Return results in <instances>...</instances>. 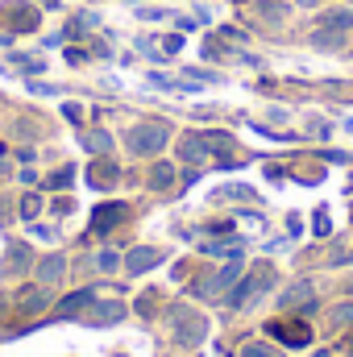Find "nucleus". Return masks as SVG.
Returning a JSON list of instances; mask_svg holds the SVG:
<instances>
[{
	"label": "nucleus",
	"instance_id": "nucleus-1",
	"mask_svg": "<svg viewBox=\"0 0 353 357\" xmlns=\"http://www.w3.org/2000/svg\"><path fill=\"white\" fill-rule=\"evenodd\" d=\"M167 137H171V129H167L163 121H146V125H133V129L125 133V142H129L133 154H158V150L167 146Z\"/></svg>",
	"mask_w": 353,
	"mask_h": 357
},
{
	"label": "nucleus",
	"instance_id": "nucleus-2",
	"mask_svg": "<svg viewBox=\"0 0 353 357\" xmlns=\"http://www.w3.org/2000/svg\"><path fill=\"white\" fill-rule=\"evenodd\" d=\"M270 282H274V270L266 266V262H258V266H254V274H246V282H241L237 291H229V303H233V307H241L250 295H262Z\"/></svg>",
	"mask_w": 353,
	"mask_h": 357
},
{
	"label": "nucleus",
	"instance_id": "nucleus-3",
	"mask_svg": "<svg viewBox=\"0 0 353 357\" xmlns=\"http://www.w3.org/2000/svg\"><path fill=\"white\" fill-rule=\"evenodd\" d=\"M270 337H278L287 349H303V345H312V328H308L303 320H274V324H270Z\"/></svg>",
	"mask_w": 353,
	"mask_h": 357
},
{
	"label": "nucleus",
	"instance_id": "nucleus-4",
	"mask_svg": "<svg viewBox=\"0 0 353 357\" xmlns=\"http://www.w3.org/2000/svg\"><path fill=\"white\" fill-rule=\"evenodd\" d=\"M204 333H208V324H204V316H200V312L175 307V337L183 341V345H200V341H204Z\"/></svg>",
	"mask_w": 353,
	"mask_h": 357
},
{
	"label": "nucleus",
	"instance_id": "nucleus-5",
	"mask_svg": "<svg viewBox=\"0 0 353 357\" xmlns=\"http://www.w3.org/2000/svg\"><path fill=\"white\" fill-rule=\"evenodd\" d=\"M179 154H183V162H191V167H204V162H208V154H212V146H208V133H187V137L179 142Z\"/></svg>",
	"mask_w": 353,
	"mask_h": 357
},
{
	"label": "nucleus",
	"instance_id": "nucleus-6",
	"mask_svg": "<svg viewBox=\"0 0 353 357\" xmlns=\"http://www.w3.org/2000/svg\"><path fill=\"white\" fill-rule=\"evenodd\" d=\"M121 220H125V204H100V208L91 212V233L104 237V233H112Z\"/></svg>",
	"mask_w": 353,
	"mask_h": 357
},
{
	"label": "nucleus",
	"instance_id": "nucleus-7",
	"mask_svg": "<svg viewBox=\"0 0 353 357\" xmlns=\"http://www.w3.org/2000/svg\"><path fill=\"white\" fill-rule=\"evenodd\" d=\"M4 17H8V29H17V33H33L42 21L33 4H13V8H4Z\"/></svg>",
	"mask_w": 353,
	"mask_h": 357
},
{
	"label": "nucleus",
	"instance_id": "nucleus-8",
	"mask_svg": "<svg viewBox=\"0 0 353 357\" xmlns=\"http://www.w3.org/2000/svg\"><path fill=\"white\" fill-rule=\"evenodd\" d=\"M320 29H324V33H350L353 29V8H345V4H341V8H324V13H320Z\"/></svg>",
	"mask_w": 353,
	"mask_h": 357
},
{
	"label": "nucleus",
	"instance_id": "nucleus-9",
	"mask_svg": "<svg viewBox=\"0 0 353 357\" xmlns=\"http://www.w3.org/2000/svg\"><path fill=\"white\" fill-rule=\"evenodd\" d=\"M312 303H316L312 282H295V287L283 291V312H299V307H312Z\"/></svg>",
	"mask_w": 353,
	"mask_h": 357
},
{
	"label": "nucleus",
	"instance_id": "nucleus-10",
	"mask_svg": "<svg viewBox=\"0 0 353 357\" xmlns=\"http://www.w3.org/2000/svg\"><path fill=\"white\" fill-rule=\"evenodd\" d=\"M63 274H67V258H63V254H46V258L38 262V282H42V287H54Z\"/></svg>",
	"mask_w": 353,
	"mask_h": 357
},
{
	"label": "nucleus",
	"instance_id": "nucleus-11",
	"mask_svg": "<svg viewBox=\"0 0 353 357\" xmlns=\"http://www.w3.org/2000/svg\"><path fill=\"white\" fill-rule=\"evenodd\" d=\"M158 250H150V245H137V250H129V258H125V270L129 274H146L150 266H158Z\"/></svg>",
	"mask_w": 353,
	"mask_h": 357
},
{
	"label": "nucleus",
	"instance_id": "nucleus-12",
	"mask_svg": "<svg viewBox=\"0 0 353 357\" xmlns=\"http://www.w3.org/2000/svg\"><path fill=\"white\" fill-rule=\"evenodd\" d=\"M121 178V171H117V162H108V158H100V162H91L88 167V183L91 187H112Z\"/></svg>",
	"mask_w": 353,
	"mask_h": 357
},
{
	"label": "nucleus",
	"instance_id": "nucleus-13",
	"mask_svg": "<svg viewBox=\"0 0 353 357\" xmlns=\"http://www.w3.org/2000/svg\"><path fill=\"white\" fill-rule=\"evenodd\" d=\"M91 303H96V295H91V291H75V295H67V299L54 307V316H59V320H67V316H75V312L91 307Z\"/></svg>",
	"mask_w": 353,
	"mask_h": 357
},
{
	"label": "nucleus",
	"instance_id": "nucleus-14",
	"mask_svg": "<svg viewBox=\"0 0 353 357\" xmlns=\"http://www.w3.org/2000/svg\"><path fill=\"white\" fill-rule=\"evenodd\" d=\"M25 266H29V250H25V245H13V250H8V258H0V274H4V278L21 274Z\"/></svg>",
	"mask_w": 353,
	"mask_h": 357
},
{
	"label": "nucleus",
	"instance_id": "nucleus-15",
	"mask_svg": "<svg viewBox=\"0 0 353 357\" xmlns=\"http://www.w3.org/2000/svg\"><path fill=\"white\" fill-rule=\"evenodd\" d=\"M46 303H50V287H38V291H25L21 295V312H38Z\"/></svg>",
	"mask_w": 353,
	"mask_h": 357
},
{
	"label": "nucleus",
	"instance_id": "nucleus-16",
	"mask_svg": "<svg viewBox=\"0 0 353 357\" xmlns=\"http://www.w3.org/2000/svg\"><path fill=\"white\" fill-rule=\"evenodd\" d=\"M171 183H175V167H171V162H154V171H150V187L167 191Z\"/></svg>",
	"mask_w": 353,
	"mask_h": 357
},
{
	"label": "nucleus",
	"instance_id": "nucleus-17",
	"mask_svg": "<svg viewBox=\"0 0 353 357\" xmlns=\"http://www.w3.org/2000/svg\"><path fill=\"white\" fill-rule=\"evenodd\" d=\"M84 146H88L91 154H108V150H112V137H108L104 129H91L88 137H84Z\"/></svg>",
	"mask_w": 353,
	"mask_h": 357
},
{
	"label": "nucleus",
	"instance_id": "nucleus-18",
	"mask_svg": "<svg viewBox=\"0 0 353 357\" xmlns=\"http://www.w3.org/2000/svg\"><path fill=\"white\" fill-rule=\"evenodd\" d=\"M121 316H125V303H117V299L96 307V324H112V320H121Z\"/></svg>",
	"mask_w": 353,
	"mask_h": 357
},
{
	"label": "nucleus",
	"instance_id": "nucleus-19",
	"mask_svg": "<svg viewBox=\"0 0 353 357\" xmlns=\"http://www.w3.org/2000/svg\"><path fill=\"white\" fill-rule=\"evenodd\" d=\"M312 46H320V50H337V46H345V33H324V29H316V33H312Z\"/></svg>",
	"mask_w": 353,
	"mask_h": 357
},
{
	"label": "nucleus",
	"instance_id": "nucleus-20",
	"mask_svg": "<svg viewBox=\"0 0 353 357\" xmlns=\"http://www.w3.org/2000/svg\"><path fill=\"white\" fill-rule=\"evenodd\" d=\"M38 212H42V199H38V195H25V199H21V216H25V220H33Z\"/></svg>",
	"mask_w": 353,
	"mask_h": 357
},
{
	"label": "nucleus",
	"instance_id": "nucleus-21",
	"mask_svg": "<svg viewBox=\"0 0 353 357\" xmlns=\"http://www.w3.org/2000/svg\"><path fill=\"white\" fill-rule=\"evenodd\" d=\"M204 254H216V258H237L241 245H204Z\"/></svg>",
	"mask_w": 353,
	"mask_h": 357
},
{
	"label": "nucleus",
	"instance_id": "nucleus-22",
	"mask_svg": "<svg viewBox=\"0 0 353 357\" xmlns=\"http://www.w3.org/2000/svg\"><path fill=\"white\" fill-rule=\"evenodd\" d=\"M241 357H283V354H278V349H270V345H246Z\"/></svg>",
	"mask_w": 353,
	"mask_h": 357
},
{
	"label": "nucleus",
	"instance_id": "nucleus-23",
	"mask_svg": "<svg viewBox=\"0 0 353 357\" xmlns=\"http://www.w3.org/2000/svg\"><path fill=\"white\" fill-rule=\"evenodd\" d=\"M71 178H75V167H63L59 175H50V187H67Z\"/></svg>",
	"mask_w": 353,
	"mask_h": 357
},
{
	"label": "nucleus",
	"instance_id": "nucleus-24",
	"mask_svg": "<svg viewBox=\"0 0 353 357\" xmlns=\"http://www.w3.org/2000/svg\"><path fill=\"white\" fill-rule=\"evenodd\" d=\"M117 262H121V258H117L112 250H104V254L96 258V266H100V270H117Z\"/></svg>",
	"mask_w": 353,
	"mask_h": 357
},
{
	"label": "nucleus",
	"instance_id": "nucleus-25",
	"mask_svg": "<svg viewBox=\"0 0 353 357\" xmlns=\"http://www.w3.org/2000/svg\"><path fill=\"white\" fill-rule=\"evenodd\" d=\"M333 320H337V324H345V320H353V307H350V303H341V307L333 312Z\"/></svg>",
	"mask_w": 353,
	"mask_h": 357
},
{
	"label": "nucleus",
	"instance_id": "nucleus-26",
	"mask_svg": "<svg viewBox=\"0 0 353 357\" xmlns=\"http://www.w3.org/2000/svg\"><path fill=\"white\" fill-rule=\"evenodd\" d=\"M220 195H229V199H246V195H250V187H225Z\"/></svg>",
	"mask_w": 353,
	"mask_h": 357
},
{
	"label": "nucleus",
	"instance_id": "nucleus-27",
	"mask_svg": "<svg viewBox=\"0 0 353 357\" xmlns=\"http://www.w3.org/2000/svg\"><path fill=\"white\" fill-rule=\"evenodd\" d=\"M63 112H67V121H80V116H84V108H80V104H63Z\"/></svg>",
	"mask_w": 353,
	"mask_h": 357
},
{
	"label": "nucleus",
	"instance_id": "nucleus-28",
	"mask_svg": "<svg viewBox=\"0 0 353 357\" xmlns=\"http://www.w3.org/2000/svg\"><path fill=\"white\" fill-rule=\"evenodd\" d=\"M312 229H316V233L324 237V233H329V216H324V212H316V225H312Z\"/></svg>",
	"mask_w": 353,
	"mask_h": 357
},
{
	"label": "nucleus",
	"instance_id": "nucleus-29",
	"mask_svg": "<svg viewBox=\"0 0 353 357\" xmlns=\"http://www.w3.org/2000/svg\"><path fill=\"white\" fill-rule=\"evenodd\" d=\"M345 354H353V333L345 337Z\"/></svg>",
	"mask_w": 353,
	"mask_h": 357
},
{
	"label": "nucleus",
	"instance_id": "nucleus-30",
	"mask_svg": "<svg viewBox=\"0 0 353 357\" xmlns=\"http://www.w3.org/2000/svg\"><path fill=\"white\" fill-rule=\"evenodd\" d=\"M299 4H303V8H316V4H320V0H299Z\"/></svg>",
	"mask_w": 353,
	"mask_h": 357
},
{
	"label": "nucleus",
	"instance_id": "nucleus-31",
	"mask_svg": "<svg viewBox=\"0 0 353 357\" xmlns=\"http://www.w3.org/2000/svg\"><path fill=\"white\" fill-rule=\"evenodd\" d=\"M316 357H333V354H316Z\"/></svg>",
	"mask_w": 353,
	"mask_h": 357
}]
</instances>
